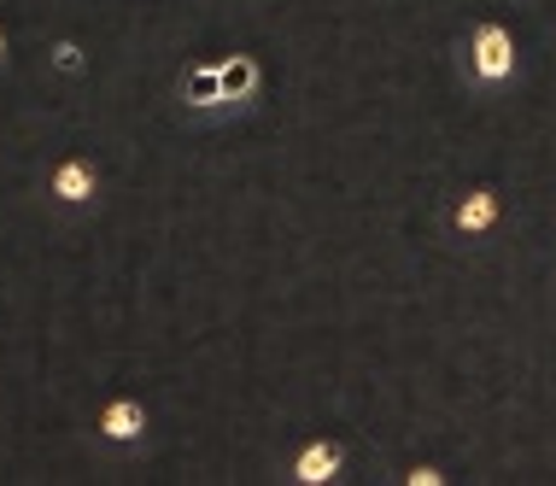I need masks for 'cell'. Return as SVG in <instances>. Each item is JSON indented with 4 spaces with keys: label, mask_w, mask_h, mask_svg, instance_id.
I'll return each mask as SVG.
<instances>
[{
    "label": "cell",
    "mask_w": 556,
    "mask_h": 486,
    "mask_svg": "<svg viewBox=\"0 0 556 486\" xmlns=\"http://www.w3.org/2000/svg\"><path fill=\"white\" fill-rule=\"evenodd\" d=\"M0 59H7V36H0Z\"/></svg>",
    "instance_id": "9"
},
{
    "label": "cell",
    "mask_w": 556,
    "mask_h": 486,
    "mask_svg": "<svg viewBox=\"0 0 556 486\" xmlns=\"http://www.w3.org/2000/svg\"><path fill=\"white\" fill-rule=\"evenodd\" d=\"M53 194H59L65 205H83V200H94V171H88L83 159H65V164L53 171Z\"/></svg>",
    "instance_id": "4"
},
{
    "label": "cell",
    "mask_w": 556,
    "mask_h": 486,
    "mask_svg": "<svg viewBox=\"0 0 556 486\" xmlns=\"http://www.w3.org/2000/svg\"><path fill=\"white\" fill-rule=\"evenodd\" d=\"M100 428H106V439H141L147 428V410L135 404V399H117L106 416H100Z\"/></svg>",
    "instance_id": "5"
},
{
    "label": "cell",
    "mask_w": 556,
    "mask_h": 486,
    "mask_svg": "<svg viewBox=\"0 0 556 486\" xmlns=\"http://www.w3.org/2000/svg\"><path fill=\"white\" fill-rule=\"evenodd\" d=\"M217 83H223V100H252L258 95V65H252L247 53H235L217 65Z\"/></svg>",
    "instance_id": "3"
},
{
    "label": "cell",
    "mask_w": 556,
    "mask_h": 486,
    "mask_svg": "<svg viewBox=\"0 0 556 486\" xmlns=\"http://www.w3.org/2000/svg\"><path fill=\"white\" fill-rule=\"evenodd\" d=\"M53 59H59V71H83V48H77V41H59Z\"/></svg>",
    "instance_id": "8"
},
{
    "label": "cell",
    "mask_w": 556,
    "mask_h": 486,
    "mask_svg": "<svg viewBox=\"0 0 556 486\" xmlns=\"http://www.w3.org/2000/svg\"><path fill=\"white\" fill-rule=\"evenodd\" d=\"M469 53H475V77L480 83H504L509 71H516V41H509L504 24H480Z\"/></svg>",
    "instance_id": "1"
},
{
    "label": "cell",
    "mask_w": 556,
    "mask_h": 486,
    "mask_svg": "<svg viewBox=\"0 0 556 486\" xmlns=\"http://www.w3.org/2000/svg\"><path fill=\"white\" fill-rule=\"evenodd\" d=\"M293 475L305 481V486H323V481H334V475H340V446H334V439H311V446L299 451Z\"/></svg>",
    "instance_id": "2"
},
{
    "label": "cell",
    "mask_w": 556,
    "mask_h": 486,
    "mask_svg": "<svg viewBox=\"0 0 556 486\" xmlns=\"http://www.w3.org/2000/svg\"><path fill=\"white\" fill-rule=\"evenodd\" d=\"M492 217H498V194H469V200L457 205V229L463 235H480V229H492Z\"/></svg>",
    "instance_id": "7"
},
{
    "label": "cell",
    "mask_w": 556,
    "mask_h": 486,
    "mask_svg": "<svg viewBox=\"0 0 556 486\" xmlns=\"http://www.w3.org/2000/svg\"><path fill=\"white\" fill-rule=\"evenodd\" d=\"M182 100L188 105H223V83H217V65H193L188 77H182Z\"/></svg>",
    "instance_id": "6"
}]
</instances>
